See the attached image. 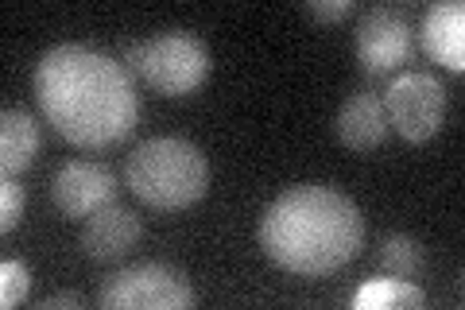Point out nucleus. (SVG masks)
<instances>
[{
  "label": "nucleus",
  "instance_id": "1",
  "mask_svg": "<svg viewBox=\"0 0 465 310\" xmlns=\"http://www.w3.org/2000/svg\"><path fill=\"white\" fill-rule=\"evenodd\" d=\"M35 101L47 125L74 147L121 144L140 121V94L116 58L63 43L35 66Z\"/></svg>",
  "mask_w": 465,
  "mask_h": 310
},
{
  "label": "nucleus",
  "instance_id": "2",
  "mask_svg": "<svg viewBox=\"0 0 465 310\" xmlns=\"http://www.w3.org/2000/svg\"><path fill=\"white\" fill-rule=\"evenodd\" d=\"M365 217L357 202L326 183L283 190L260 217V245L280 268L295 275H330L361 253Z\"/></svg>",
  "mask_w": 465,
  "mask_h": 310
},
{
  "label": "nucleus",
  "instance_id": "3",
  "mask_svg": "<svg viewBox=\"0 0 465 310\" xmlns=\"http://www.w3.org/2000/svg\"><path fill=\"white\" fill-rule=\"evenodd\" d=\"M128 190L152 210H186L206 198L210 164L183 136H152L143 140L124 164Z\"/></svg>",
  "mask_w": 465,
  "mask_h": 310
},
{
  "label": "nucleus",
  "instance_id": "4",
  "mask_svg": "<svg viewBox=\"0 0 465 310\" xmlns=\"http://www.w3.org/2000/svg\"><path fill=\"white\" fill-rule=\"evenodd\" d=\"M140 78L167 97L194 94L210 78V47L194 32L171 27L140 43Z\"/></svg>",
  "mask_w": 465,
  "mask_h": 310
},
{
  "label": "nucleus",
  "instance_id": "5",
  "mask_svg": "<svg viewBox=\"0 0 465 310\" xmlns=\"http://www.w3.org/2000/svg\"><path fill=\"white\" fill-rule=\"evenodd\" d=\"M97 303L105 310H191L198 295L186 272L171 264H133L113 272L97 291Z\"/></svg>",
  "mask_w": 465,
  "mask_h": 310
},
{
  "label": "nucleus",
  "instance_id": "6",
  "mask_svg": "<svg viewBox=\"0 0 465 310\" xmlns=\"http://www.w3.org/2000/svg\"><path fill=\"white\" fill-rule=\"evenodd\" d=\"M388 125L400 132L407 144H427L434 132L442 128L446 116V90L442 82L427 70H407L391 78L388 97H384Z\"/></svg>",
  "mask_w": 465,
  "mask_h": 310
},
{
  "label": "nucleus",
  "instance_id": "7",
  "mask_svg": "<svg viewBox=\"0 0 465 310\" xmlns=\"http://www.w3.org/2000/svg\"><path fill=\"white\" fill-rule=\"evenodd\" d=\"M415 32L400 12L372 8L357 24V63L369 74H396L411 63Z\"/></svg>",
  "mask_w": 465,
  "mask_h": 310
},
{
  "label": "nucleus",
  "instance_id": "8",
  "mask_svg": "<svg viewBox=\"0 0 465 310\" xmlns=\"http://www.w3.org/2000/svg\"><path fill=\"white\" fill-rule=\"evenodd\" d=\"M51 198L66 217H90L97 210H105L116 198V179L105 164H90V159H70L54 171Z\"/></svg>",
  "mask_w": 465,
  "mask_h": 310
},
{
  "label": "nucleus",
  "instance_id": "9",
  "mask_svg": "<svg viewBox=\"0 0 465 310\" xmlns=\"http://www.w3.org/2000/svg\"><path fill=\"white\" fill-rule=\"evenodd\" d=\"M143 237V225L133 210H124V205H105V210H97L85 217V229H82V248L90 260H121L128 256V248Z\"/></svg>",
  "mask_w": 465,
  "mask_h": 310
},
{
  "label": "nucleus",
  "instance_id": "10",
  "mask_svg": "<svg viewBox=\"0 0 465 310\" xmlns=\"http://www.w3.org/2000/svg\"><path fill=\"white\" fill-rule=\"evenodd\" d=\"M419 39H423V51L434 63L461 74L465 70V5H458V0L430 5Z\"/></svg>",
  "mask_w": 465,
  "mask_h": 310
},
{
  "label": "nucleus",
  "instance_id": "11",
  "mask_svg": "<svg viewBox=\"0 0 465 310\" xmlns=\"http://www.w3.org/2000/svg\"><path fill=\"white\" fill-rule=\"evenodd\" d=\"M333 128H338V140L345 147H353V152H372V147L388 136L384 101L376 94H349Z\"/></svg>",
  "mask_w": 465,
  "mask_h": 310
},
{
  "label": "nucleus",
  "instance_id": "12",
  "mask_svg": "<svg viewBox=\"0 0 465 310\" xmlns=\"http://www.w3.org/2000/svg\"><path fill=\"white\" fill-rule=\"evenodd\" d=\"M35 152H39V125L24 109H5V116H0V167H5V175L32 167Z\"/></svg>",
  "mask_w": 465,
  "mask_h": 310
},
{
  "label": "nucleus",
  "instance_id": "13",
  "mask_svg": "<svg viewBox=\"0 0 465 310\" xmlns=\"http://www.w3.org/2000/svg\"><path fill=\"white\" fill-rule=\"evenodd\" d=\"M423 303H427L423 287L411 284V279H396V275H372L349 299L353 310H411Z\"/></svg>",
  "mask_w": 465,
  "mask_h": 310
},
{
  "label": "nucleus",
  "instance_id": "14",
  "mask_svg": "<svg viewBox=\"0 0 465 310\" xmlns=\"http://www.w3.org/2000/svg\"><path fill=\"white\" fill-rule=\"evenodd\" d=\"M423 245H419L415 237H407V233H391V237H384L381 245V268L388 275L396 279H411L423 272Z\"/></svg>",
  "mask_w": 465,
  "mask_h": 310
},
{
  "label": "nucleus",
  "instance_id": "15",
  "mask_svg": "<svg viewBox=\"0 0 465 310\" xmlns=\"http://www.w3.org/2000/svg\"><path fill=\"white\" fill-rule=\"evenodd\" d=\"M27 287H32V272H27V264L8 256L0 264V306L12 310L27 299Z\"/></svg>",
  "mask_w": 465,
  "mask_h": 310
},
{
  "label": "nucleus",
  "instance_id": "16",
  "mask_svg": "<svg viewBox=\"0 0 465 310\" xmlns=\"http://www.w3.org/2000/svg\"><path fill=\"white\" fill-rule=\"evenodd\" d=\"M24 202H27V198H24V186L8 175V179L0 183V229H5V233H12V229L20 225V217H24Z\"/></svg>",
  "mask_w": 465,
  "mask_h": 310
},
{
  "label": "nucleus",
  "instance_id": "17",
  "mask_svg": "<svg viewBox=\"0 0 465 310\" xmlns=\"http://www.w3.org/2000/svg\"><path fill=\"white\" fill-rule=\"evenodd\" d=\"M307 12L318 20H345L353 12V0H311Z\"/></svg>",
  "mask_w": 465,
  "mask_h": 310
},
{
  "label": "nucleus",
  "instance_id": "18",
  "mask_svg": "<svg viewBox=\"0 0 465 310\" xmlns=\"http://www.w3.org/2000/svg\"><path fill=\"white\" fill-rule=\"evenodd\" d=\"M54 306H82V295L58 291V295H51V299H43V310H54Z\"/></svg>",
  "mask_w": 465,
  "mask_h": 310
}]
</instances>
